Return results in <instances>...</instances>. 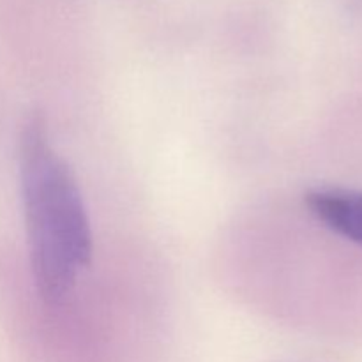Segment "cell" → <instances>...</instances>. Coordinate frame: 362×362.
<instances>
[{
    "label": "cell",
    "instance_id": "6da1fadb",
    "mask_svg": "<svg viewBox=\"0 0 362 362\" xmlns=\"http://www.w3.org/2000/svg\"><path fill=\"white\" fill-rule=\"evenodd\" d=\"M20 186L34 279L45 299L59 303L90 264L92 232L80 187L37 113L21 129Z\"/></svg>",
    "mask_w": 362,
    "mask_h": 362
},
{
    "label": "cell",
    "instance_id": "7a4b0ae2",
    "mask_svg": "<svg viewBox=\"0 0 362 362\" xmlns=\"http://www.w3.org/2000/svg\"><path fill=\"white\" fill-rule=\"evenodd\" d=\"M306 204L325 226L362 246L361 191L315 189L306 194Z\"/></svg>",
    "mask_w": 362,
    "mask_h": 362
}]
</instances>
